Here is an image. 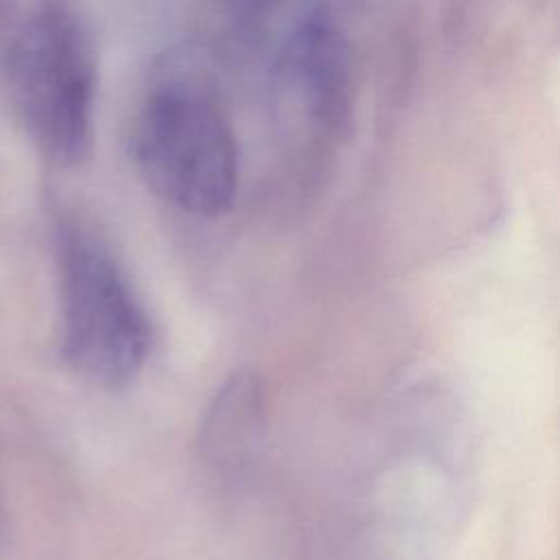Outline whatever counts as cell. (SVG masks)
<instances>
[{"label": "cell", "instance_id": "7a4b0ae2", "mask_svg": "<svg viewBox=\"0 0 560 560\" xmlns=\"http://www.w3.org/2000/svg\"><path fill=\"white\" fill-rule=\"evenodd\" d=\"M9 88L39 153L57 166L81 164L94 138L96 57L90 33L63 0H42L9 46Z\"/></svg>", "mask_w": 560, "mask_h": 560}, {"label": "cell", "instance_id": "6da1fadb", "mask_svg": "<svg viewBox=\"0 0 560 560\" xmlns=\"http://www.w3.org/2000/svg\"><path fill=\"white\" fill-rule=\"evenodd\" d=\"M147 186L171 206L217 217L238 188V147L210 81L188 63H168L149 88L131 133Z\"/></svg>", "mask_w": 560, "mask_h": 560}, {"label": "cell", "instance_id": "277c9868", "mask_svg": "<svg viewBox=\"0 0 560 560\" xmlns=\"http://www.w3.org/2000/svg\"><path fill=\"white\" fill-rule=\"evenodd\" d=\"M280 83L308 127L339 136L350 116V63L337 28L324 15H308L284 42Z\"/></svg>", "mask_w": 560, "mask_h": 560}, {"label": "cell", "instance_id": "8992f818", "mask_svg": "<svg viewBox=\"0 0 560 560\" xmlns=\"http://www.w3.org/2000/svg\"><path fill=\"white\" fill-rule=\"evenodd\" d=\"M284 0H230L236 18L256 22L262 20L267 13H273Z\"/></svg>", "mask_w": 560, "mask_h": 560}, {"label": "cell", "instance_id": "5b68a950", "mask_svg": "<svg viewBox=\"0 0 560 560\" xmlns=\"http://www.w3.org/2000/svg\"><path fill=\"white\" fill-rule=\"evenodd\" d=\"M265 420V392L258 376L249 370H236L214 394L199 429V451L203 459L219 470L243 466Z\"/></svg>", "mask_w": 560, "mask_h": 560}, {"label": "cell", "instance_id": "3957f363", "mask_svg": "<svg viewBox=\"0 0 560 560\" xmlns=\"http://www.w3.org/2000/svg\"><path fill=\"white\" fill-rule=\"evenodd\" d=\"M55 256L68 365L94 385H127L147 359L149 324L122 269L103 238L77 219L57 223Z\"/></svg>", "mask_w": 560, "mask_h": 560}]
</instances>
